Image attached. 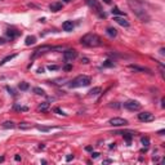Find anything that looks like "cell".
Masks as SVG:
<instances>
[{
    "instance_id": "8992f818",
    "label": "cell",
    "mask_w": 165,
    "mask_h": 165,
    "mask_svg": "<svg viewBox=\"0 0 165 165\" xmlns=\"http://www.w3.org/2000/svg\"><path fill=\"white\" fill-rule=\"evenodd\" d=\"M63 58L67 62H72L73 59L78 58V52L75 49H67V50L63 52Z\"/></svg>"
},
{
    "instance_id": "8fae6325",
    "label": "cell",
    "mask_w": 165,
    "mask_h": 165,
    "mask_svg": "<svg viewBox=\"0 0 165 165\" xmlns=\"http://www.w3.org/2000/svg\"><path fill=\"white\" fill-rule=\"evenodd\" d=\"M130 70H133L134 72H150L151 73V70L147 68V67H142V66H138V65H129L128 66Z\"/></svg>"
},
{
    "instance_id": "60d3db41",
    "label": "cell",
    "mask_w": 165,
    "mask_h": 165,
    "mask_svg": "<svg viewBox=\"0 0 165 165\" xmlns=\"http://www.w3.org/2000/svg\"><path fill=\"white\" fill-rule=\"evenodd\" d=\"M83 62L84 63H88V58H83Z\"/></svg>"
},
{
    "instance_id": "4dcf8cb0",
    "label": "cell",
    "mask_w": 165,
    "mask_h": 165,
    "mask_svg": "<svg viewBox=\"0 0 165 165\" xmlns=\"http://www.w3.org/2000/svg\"><path fill=\"white\" fill-rule=\"evenodd\" d=\"M98 156H99V153H98V152H93V153H92V157H93V159H97Z\"/></svg>"
},
{
    "instance_id": "f35d334b",
    "label": "cell",
    "mask_w": 165,
    "mask_h": 165,
    "mask_svg": "<svg viewBox=\"0 0 165 165\" xmlns=\"http://www.w3.org/2000/svg\"><path fill=\"white\" fill-rule=\"evenodd\" d=\"M14 159H16V160H17V161H19V160H21V156H18V155H17V156H16V157H14Z\"/></svg>"
},
{
    "instance_id": "5b68a950",
    "label": "cell",
    "mask_w": 165,
    "mask_h": 165,
    "mask_svg": "<svg viewBox=\"0 0 165 165\" xmlns=\"http://www.w3.org/2000/svg\"><path fill=\"white\" fill-rule=\"evenodd\" d=\"M86 3H88V5H89L90 8H93V10H96V13L101 17V18H106V13L103 12L102 5L99 4L98 0H86Z\"/></svg>"
},
{
    "instance_id": "b9f144b4",
    "label": "cell",
    "mask_w": 165,
    "mask_h": 165,
    "mask_svg": "<svg viewBox=\"0 0 165 165\" xmlns=\"http://www.w3.org/2000/svg\"><path fill=\"white\" fill-rule=\"evenodd\" d=\"M63 1H66V3H70V1H71V0H63Z\"/></svg>"
},
{
    "instance_id": "e575fe53",
    "label": "cell",
    "mask_w": 165,
    "mask_h": 165,
    "mask_svg": "<svg viewBox=\"0 0 165 165\" xmlns=\"http://www.w3.org/2000/svg\"><path fill=\"white\" fill-rule=\"evenodd\" d=\"M110 163H112V160H110V159H107V160L103 161V164H110Z\"/></svg>"
},
{
    "instance_id": "d4e9b609",
    "label": "cell",
    "mask_w": 165,
    "mask_h": 165,
    "mask_svg": "<svg viewBox=\"0 0 165 165\" xmlns=\"http://www.w3.org/2000/svg\"><path fill=\"white\" fill-rule=\"evenodd\" d=\"M14 110H18V111H27L29 108L26 106H19V104H14Z\"/></svg>"
},
{
    "instance_id": "603a6c76",
    "label": "cell",
    "mask_w": 165,
    "mask_h": 165,
    "mask_svg": "<svg viewBox=\"0 0 165 165\" xmlns=\"http://www.w3.org/2000/svg\"><path fill=\"white\" fill-rule=\"evenodd\" d=\"M34 93H36L37 96H45V92L40 88H34Z\"/></svg>"
},
{
    "instance_id": "7bdbcfd3",
    "label": "cell",
    "mask_w": 165,
    "mask_h": 165,
    "mask_svg": "<svg viewBox=\"0 0 165 165\" xmlns=\"http://www.w3.org/2000/svg\"><path fill=\"white\" fill-rule=\"evenodd\" d=\"M0 1H1V0H0Z\"/></svg>"
},
{
    "instance_id": "6da1fadb",
    "label": "cell",
    "mask_w": 165,
    "mask_h": 165,
    "mask_svg": "<svg viewBox=\"0 0 165 165\" xmlns=\"http://www.w3.org/2000/svg\"><path fill=\"white\" fill-rule=\"evenodd\" d=\"M128 5L133 12V14L139 21H142V22H150L151 16L148 14L145 4H143L141 0H128Z\"/></svg>"
},
{
    "instance_id": "1f68e13d",
    "label": "cell",
    "mask_w": 165,
    "mask_h": 165,
    "mask_svg": "<svg viewBox=\"0 0 165 165\" xmlns=\"http://www.w3.org/2000/svg\"><path fill=\"white\" fill-rule=\"evenodd\" d=\"M55 112H58L59 115H66L65 112H63V111H61V110H59V108H55Z\"/></svg>"
},
{
    "instance_id": "74e56055",
    "label": "cell",
    "mask_w": 165,
    "mask_h": 165,
    "mask_svg": "<svg viewBox=\"0 0 165 165\" xmlns=\"http://www.w3.org/2000/svg\"><path fill=\"white\" fill-rule=\"evenodd\" d=\"M104 3H106V4H111V0H103Z\"/></svg>"
},
{
    "instance_id": "83f0119b",
    "label": "cell",
    "mask_w": 165,
    "mask_h": 165,
    "mask_svg": "<svg viewBox=\"0 0 165 165\" xmlns=\"http://www.w3.org/2000/svg\"><path fill=\"white\" fill-rule=\"evenodd\" d=\"M19 128L21 129H30L31 128V124H27V122H21Z\"/></svg>"
},
{
    "instance_id": "4fadbf2b",
    "label": "cell",
    "mask_w": 165,
    "mask_h": 165,
    "mask_svg": "<svg viewBox=\"0 0 165 165\" xmlns=\"http://www.w3.org/2000/svg\"><path fill=\"white\" fill-rule=\"evenodd\" d=\"M73 27H75V24H73L72 21H65L63 24H62V29L65 31H68V32L73 30Z\"/></svg>"
},
{
    "instance_id": "d6a6232c",
    "label": "cell",
    "mask_w": 165,
    "mask_h": 165,
    "mask_svg": "<svg viewBox=\"0 0 165 165\" xmlns=\"http://www.w3.org/2000/svg\"><path fill=\"white\" fill-rule=\"evenodd\" d=\"M73 159V155H68L67 157H66V160H67V161H71Z\"/></svg>"
},
{
    "instance_id": "d590c367",
    "label": "cell",
    "mask_w": 165,
    "mask_h": 165,
    "mask_svg": "<svg viewBox=\"0 0 165 165\" xmlns=\"http://www.w3.org/2000/svg\"><path fill=\"white\" fill-rule=\"evenodd\" d=\"M65 70H67V71H68V70H71V66H70V65H67V66H65Z\"/></svg>"
},
{
    "instance_id": "2e32d148",
    "label": "cell",
    "mask_w": 165,
    "mask_h": 165,
    "mask_svg": "<svg viewBox=\"0 0 165 165\" xmlns=\"http://www.w3.org/2000/svg\"><path fill=\"white\" fill-rule=\"evenodd\" d=\"M35 43H36V37L35 36H27L26 40H24V44L26 45H32Z\"/></svg>"
},
{
    "instance_id": "cb8c5ba5",
    "label": "cell",
    "mask_w": 165,
    "mask_h": 165,
    "mask_svg": "<svg viewBox=\"0 0 165 165\" xmlns=\"http://www.w3.org/2000/svg\"><path fill=\"white\" fill-rule=\"evenodd\" d=\"M141 142H142V145L143 146H148L150 145V138H148V137H143V138L141 139Z\"/></svg>"
},
{
    "instance_id": "4316f807",
    "label": "cell",
    "mask_w": 165,
    "mask_h": 165,
    "mask_svg": "<svg viewBox=\"0 0 165 165\" xmlns=\"http://www.w3.org/2000/svg\"><path fill=\"white\" fill-rule=\"evenodd\" d=\"M114 66H115V63L112 61H106L103 63V67H114Z\"/></svg>"
},
{
    "instance_id": "8d00e7d4",
    "label": "cell",
    "mask_w": 165,
    "mask_h": 165,
    "mask_svg": "<svg viewBox=\"0 0 165 165\" xmlns=\"http://www.w3.org/2000/svg\"><path fill=\"white\" fill-rule=\"evenodd\" d=\"M5 43V39H3V37H0V44H4Z\"/></svg>"
},
{
    "instance_id": "9c48e42d",
    "label": "cell",
    "mask_w": 165,
    "mask_h": 165,
    "mask_svg": "<svg viewBox=\"0 0 165 165\" xmlns=\"http://www.w3.org/2000/svg\"><path fill=\"white\" fill-rule=\"evenodd\" d=\"M124 107L129 111H138L141 110V103L137 102V101H128L124 103Z\"/></svg>"
},
{
    "instance_id": "836d02e7",
    "label": "cell",
    "mask_w": 165,
    "mask_h": 165,
    "mask_svg": "<svg viewBox=\"0 0 165 165\" xmlns=\"http://www.w3.org/2000/svg\"><path fill=\"white\" fill-rule=\"evenodd\" d=\"M160 54H161V55H164V54H165V49H164V48H161V49H160Z\"/></svg>"
},
{
    "instance_id": "f1b7e54d",
    "label": "cell",
    "mask_w": 165,
    "mask_h": 165,
    "mask_svg": "<svg viewBox=\"0 0 165 165\" xmlns=\"http://www.w3.org/2000/svg\"><path fill=\"white\" fill-rule=\"evenodd\" d=\"M36 129H39V130H44V132L49 130V128H44V126H36Z\"/></svg>"
},
{
    "instance_id": "5bb4252c",
    "label": "cell",
    "mask_w": 165,
    "mask_h": 165,
    "mask_svg": "<svg viewBox=\"0 0 165 165\" xmlns=\"http://www.w3.org/2000/svg\"><path fill=\"white\" fill-rule=\"evenodd\" d=\"M5 35H6L8 37H10V39H14V37H17V36L19 35V31L13 30V29H9V30L5 31Z\"/></svg>"
},
{
    "instance_id": "7c38bea8",
    "label": "cell",
    "mask_w": 165,
    "mask_h": 165,
    "mask_svg": "<svg viewBox=\"0 0 165 165\" xmlns=\"http://www.w3.org/2000/svg\"><path fill=\"white\" fill-rule=\"evenodd\" d=\"M62 3L61 1H55V3H52V4L50 5H49V9H50L52 10V12H59V10H61L62 9Z\"/></svg>"
},
{
    "instance_id": "d6986e66",
    "label": "cell",
    "mask_w": 165,
    "mask_h": 165,
    "mask_svg": "<svg viewBox=\"0 0 165 165\" xmlns=\"http://www.w3.org/2000/svg\"><path fill=\"white\" fill-rule=\"evenodd\" d=\"M16 55H17V54H10V55H6V57H5L4 59H3V61H1V62H0V66H3V65H5V63H6V62H8V61H10V59H13V58H14V57H16Z\"/></svg>"
},
{
    "instance_id": "e0dca14e",
    "label": "cell",
    "mask_w": 165,
    "mask_h": 165,
    "mask_svg": "<svg viewBox=\"0 0 165 165\" xmlns=\"http://www.w3.org/2000/svg\"><path fill=\"white\" fill-rule=\"evenodd\" d=\"M99 93H101V88L97 86V88H93V89L90 90V92H89V96L96 97V96H99Z\"/></svg>"
},
{
    "instance_id": "277c9868",
    "label": "cell",
    "mask_w": 165,
    "mask_h": 165,
    "mask_svg": "<svg viewBox=\"0 0 165 165\" xmlns=\"http://www.w3.org/2000/svg\"><path fill=\"white\" fill-rule=\"evenodd\" d=\"M62 47H52V45H41V47H39L35 50L34 53V58L39 57V55L41 54H45L48 53V52H53V50H61Z\"/></svg>"
},
{
    "instance_id": "44dd1931",
    "label": "cell",
    "mask_w": 165,
    "mask_h": 165,
    "mask_svg": "<svg viewBox=\"0 0 165 165\" xmlns=\"http://www.w3.org/2000/svg\"><path fill=\"white\" fill-rule=\"evenodd\" d=\"M49 108V102H43L39 104V111H47Z\"/></svg>"
},
{
    "instance_id": "52a82bcc",
    "label": "cell",
    "mask_w": 165,
    "mask_h": 165,
    "mask_svg": "<svg viewBox=\"0 0 165 165\" xmlns=\"http://www.w3.org/2000/svg\"><path fill=\"white\" fill-rule=\"evenodd\" d=\"M138 120L139 121H143V122H150V121L155 120V116H153V114H151V112L145 111V112H141V114H138Z\"/></svg>"
},
{
    "instance_id": "ba28073f",
    "label": "cell",
    "mask_w": 165,
    "mask_h": 165,
    "mask_svg": "<svg viewBox=\"0 0 165 165\" xmlns=\"http://www.w3.org/2000/svg\"><path fill=\"white\" fill-rule=\"evenodd\" d=\"M108 124L112 126H125V125H128V120L122 119V117H112V119H110Z\"/></svg>"
},
{
    "instance_id": "7402d4cb",
    "label": "cell",
    "mask_w": 165,
    "mask_h": 165,
    "mask_svg": "<svg viewBox=\"0 0 165 165\" xmlns=\"http://www.w3.org/2000/svg\"><path fill=\"white\" fill-rule=\"evenodd\" d=\"M122 137H124V139L128 143H130L132 138H133V134H130V133H122Z\"/></svg>"
},
{
    "instance_id": "7a4b0ae2",
    "label": "cell",
    "mask_w": 165,
    "mask_h": 165,
    "mask_svg": "<svg viewBox=\"0 0 165 165\" xmlns=\"http://www.w3.org/2000/svg\"><path fill=\"white\" fill-rule=\"evenodd\" d=\"M80 43H81V45H84V47L96 48V47L102 45V39H101L97 34L89 32V34H85L81 39H80Z\"/></svg>"
},
{
    "instance_id": "f546056e",
    "label": "cell",
    "mask_w": 165,
    "mask_h": 165,
    "mask_svg": "<svg viewBox=\"0 0 165 165\" xmlns=\"http://www.w3.org/2000/svg\"><path fill=\"white\" fill-rule=\"evenodd\" d=\"M59 67H58V66H48V70H50V71H52V70H58Z\"/></svg>"
},
{
    "instance_id": "ac0fdd59",
    "label": "cell",
    "mask_w": 165,
    "mask_h": 165,
    "mask_svg": "<svg viewBox=\"0 0 165 165\" xmlns=\"http://www.w3.org/2000/svg\"><path fill=\"white\" fill-rule=\"evenodd\" d=\"M111 12H112V14H115V16H124V17H125V14H124V13L121 12L120 9L117 8V6H114V8H112V10H111Z\"/></svg>"
},
{
    "instance_id": "3957f363",
    "label": "cell",
    "mask_w": 165,
    "mask_h": 165,
    "mask_svg": "<svg viewBox=\"0 0 165 165\" xmlns=\"http://www.w3.org/2000/svg\"><path fill=\"white\" fill-rule=\"evenodd\" d=\"M90 84V78L86 75H79L70 83V88H81L88 86Z\"/></svg>"
},
{
    "instance_id": "30bf717a",
    "label": "cell",
    "mask_w": 165,
    "mask_h": 165,
    "mask_svg": "<svg viewBox=\"0 0 165 165\" xmlns=\"http://www.w3.org/2000/svg\"><path fill=\"white\" fill-rule=\"evenodd\" d=\"M114 21L116 23H119L120 26H122V27H129V21L126 19V17H124V16H115L114 17Z\"/></svg>"
},
{
    "instance_id": "ab89813d",
    "label": "cell",
    "mask_w": 165,
    "mask_h": 165,
    "mask_svg": "<svg viewBox=\"0 0 165 165\" xmlns=\"http://www.w3.org/2000/svg\"><path fill=\"white\" fill-rule=\"evenodd\" d=\"M4 161V156H0V163H3Z\"/></svg>"
},
{
    "instance_id": "ffe728a7",
    "label": "cell",
    "mask_w": 165,
    "mask_h": 165,
    "mask_svg": "<svg viewBox=\"0 0 165 165\" xmlns=\"http://www.w3.org/2000/svg\"><path fill=\"white\" fill-rule=\"evenodd\" d=\"M14 126H16V124L14 122H12V121H5L4 124H3V128H5V129H9V128L13 129Z\"/></svg>"
},
{
    "instance_id": "9a60e30c",
    "label": "cell",
    "mask_w": 165,
    "mask_h": 165,
    "mask_svg": "<svg viewBox=\"0 0 165 165\" xmlns=\"http://www.w3.org/2000/svg\"><path fill=\"white\" fill-rule=\"evenodd\" d=\"M106 32L108 36H111V37H115L117 35V30L116 29H114V27H107V30H106Z\"/></svg>"
},
{
    "instance_id": "484cf974",
    "label": "cell",
    "mask_w": 165,
    "mask_h": 165,
    "mask_svg": "<svg viewBox=\"0 0 165 165\" xmlns=\"http://www.w3.org/2000/svg\"><path fill=\"white\" fill-rule=\"evenodd\" d=\"M19 89L21 90H27V89H29V84H27V83H21L19 84Z\"/></svg>"
}]
</instances>
